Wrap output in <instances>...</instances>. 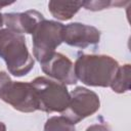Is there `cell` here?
Wrapping results in <instances>:
<instances>
[{"label": "cell", "mask_w": 131, "mask_h": 131, "mask_svg": "<svg viewBox=\"0 0 131 131\" xmlns=\"http://www.w3.org/2000/svg\"><path fill=\"white\" fill-rule=\"evenodd\" d=\"M40 64L42 71L57 82L64 85H73L78 81L74 71V63L68 56L59 52H54L49 58Z\"/></svg>", "instance_id": "7"}, {"label": "cell", "mask_w": 131, "mask_h": 131, "mask_svg": "<svg viewBox=\"0 0 131 131\" xmlns=\"http://www.w3.org/2000/svg\"><path fill=\"white\" fill-rule=\"evenodd\" d=\"M82 7V1H49L50 13L59 20L71 19Z\"/></svg>", "instance_id": "10"}, {"label": "cell", "mask_w": 131, "mask_h": 131, "mask_svg": "<svg viewBox=\"0 0 131 131\" xmlns=\"http://www.w3.org/2000/svg\"><path fill=\"white\" fill-rule=\"evenodd\" d=\"M0 98L23 113L38 111V100L31 82H14L9 75L0 72Z\"/></svg>", "instance_id": "4"}, {"label": "cell", "mask_w": 131, "mask_h": 131, "mask_svg": "<svg viewBox=\"0 0 131 131\" xmlns=\"http://www.w3.org/2000/svg\"><path fill=\"white\" fill-rule=\"evenodd\" d=\"M4 25V20H3V14L0 13V30L2 28V26Z\"/></svg>", "instance_id": "17"}, {"label": "cell", "mask_w": 131, "mask_h": 131, "mask_svg": "<svg viewBox=\"0 0 131 131\" xmlns=\"http://www.w3.org/2000/svg\"><path fill=\"white\" fill-rule=\"evenodd\" d=\"M44 131H76L75 124L63 116H54L49 118L45 125Z\"/></svg>", "instance_id": "12"}, {"label": "cell", "mask_w": 131, "mask_h": 131, "mask_svg": "<svg viewBox=\"0 0 131 131\" xmlns=\"http://www.w3.org/2000/svg\"><path fill=\"white\" fill-rule=\"evenodd\" d=\"M112 5L119 6V5H124V2H114L110 0H94V1H82V6L85 7L87 10L91 11H97V10H102L105 8L111 7Z\"/></svg>", "instance_id": "13"}, {"label": "cell", "mask_w": 131, "mask_h": 131, "mask_svg": "<svg viewBox=\"0 0 131 131\" xmlns=\"http://www.w3.org/2000/svg\"><path fill=\"white\" fill-rule=\"evenodd\" d=\"M116 59L104 54H80L74 64L77 80L93 87H108L119 69Z\"/></svg>", "instance_id": "1"}, {"label": "cell", "mask_w": 131, "mask_h": 131, "mask_svg": "<svg viewBox=\"0 0 131 131\" xmlns=\"http://www.w3.org/2000/svg\"><path fill=\"white\" fill-rule=\"evenodd\" d=\"M86 131H111V129L106 125H103V124H94V125L89 126L86 129Z\"/></svg>", "instance_id": "14"}, {"label": "cell", "mask_w": 131, "mask_h": 131, "mask_svg": "<svg viewBox=\"0 0 131 131\" xmlns=\"http://www.w3.org/2000/svg\"><path fill=\"white\" fill-rule=\"evenodd\" d=\"M38 100V110L45 113H63L70 102V93L64 84L46 77H37L31 82Z\"/></svg>", "instance_id": "3"}, {"label": "cell", "mask_w": 131, "mask_h": 131, "mask_svg": "<svg viewBox=\"0 0 131 131\" xmlns=\"http://www.w3.org/2000/svg\"><path fill=\"white\" fill-rule=\"evenodd\" d=\"M0 57L6 62L8 72L15 77L30 73L35 63L27 48L25 36L7 28L0 30Z\"/></svg>", "instance_id": "2"}, {"label": "cell", "mask_w": 131, "mask_h": 131, "mask_svg": "<svg viewBox=\"0 0 131 131\" xmlns=\"http://www.w3.org/2000/svg\"><path fill=\"white\" fill-rule=\"evenodd\" d=\"M12 3H14V2H13V1H11V2H7V1H0V9H1V8H3L4 6H8V5L12 4Z\"/></svg>", "instance_id": "15"}, {"label": "cell", "mask_w": 131, "mask_h": 131, "mask_svg": "<svg viewBox=\"0 0 131 131\" xmlns=\"http://www.w3.org/2000/svg\"><path fill=\"white\" fill-rule=\"evenodd\" d=\"M63 42L73 47L86 48L97 44L100 39V32L92 26L81 23H71L63 27Z\"/></svg>", "instance_id": "8"}, {"label": "cell", "mask_w": 131, "mask_h": 131, "mask_svg": "<svg viewBox=\"0 0 131 131\" xmlns=\"http://www.w3.org/2000/svg\"><path fill=\"white\" fill-rule=\"evenodd\" d=\"M63 25L55 20L43 19L33 33V54L41 63L49 58L63 42Z\"/></svg>", "instance_id": "5"}, {"label": "cell", "mask_w": 131, "mask_h": 131, "mask_svg": "<svg viewBox=\"0 0 131 131\" xmlns=\"http://www.w3.org/2000/svg\"><path fill=\"white\" fill-rule=\"evenodd\" d=\"M100 107L98 95L85 87L78 86L70 93V102L67 110L61 113L73 124L95 114Z\"/></svg>", "instance_id": "6"}, {"label": "cell", "mask_w": 131, "mask_h": 131, "mask_svg": "<svg viewBox=\"0 0 131 131\" xmlns=\"http://www.w3.org/2000/svg\"><path fill=\"white\" fill-rule=\"evenodd\" d=\"M130 73H131V66L129 63L119 67L110 85L113 91L117 93H125L130 90Z\"/></svg>", "instance_id": "11"}, {"label": "cell", "mask_w": 131, "mask_h": 131, "mask_svg": "<svg viewBox=\"0 0 131 131\" xmlns=\"http://www.w3.org/2000/svg\"><path fill=\"white\" fill-rule=\"evenodd\" d=\"M44 18L43 14L37 10H28L25 12L4 13L3 20L7 29L18 34H33L38 24Z\"/></svg>", "instance_id": "9"}, {"label": "cell", "mask_w": 131, "mask_h": 131, "mask_svg": "<svg viewBox=\"0 0 131 131\" xmlns=\"http://www.w3.org/2000/svg\"><path fill=\"white\" fill-rule=\"evenodd\" d=\"M0 131H6V126L2 122H0Z\"/></svg>", "instance_id": "16"}]
</instances>
